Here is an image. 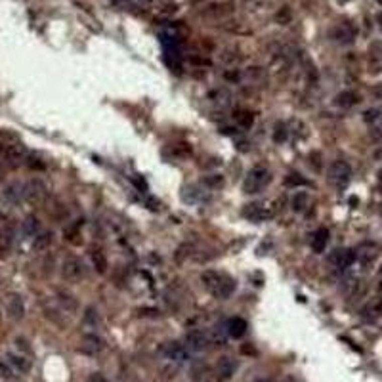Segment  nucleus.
<instances>
[{
	"mask_svg": "<svg viewBox=\"0 0 382 382\" xmlns=\"http://www.w3.org/2000/svg\"><path fill=\"white\" fill-rule=\"evenodd\" d=\"M355 35H357V31H355V27H353L352 23H348V21H342V23L334 25V29L331 31V37H333L336 42H340V44H350V42H353Z\"/></svg>",
	"mask_w": 382,
	"mask_h": 382,
	"instance_id": "10",
	"label": "nucleus"
},
{
	"mask_svg": "<svg viewBox=\"0 0 382 382\" xmlns=\"http://www.w3.org/2000/svg\"><path fill=\"white\" fill-rule=\"evenodd\" d=\"M286 140V128L283 123L275 124V130H273V142L275 143H283Z\"/></svg>",
	"mask_w": 382,
	"mask_h": 382,
	"instance_id": "29",
	"label": "nucleus"
},
{
	"mask_svg": "<svg viewBox=\"0 0 382 382\" xmlns=\"http://www.w3.org/2000/svg\"><path fill=\"white\" fill-rule=\"evenodd\" d=\"M209 344L210 340L207 333H203L199 329H193V331L185 334V346H187L189 352H205L209 348Z\"/></svg>",
	"mask_w": 382,
	"mask_h": 382,
	"instance_id": "9",
	"label": "nucleus"
},
{
	"mask_svg": "<svg viewBox=\"0 0 382 382\" xmlns=\"http://www.w3.org/2000/svg\"><path fill=\"white\" fill-rule=\"evenodd\" d=\"M352 180V166L346 161H334L329 166V181L334 187H346Z\"/></svg>",
	"mask_w": 382,
	"mask_h": 382,
	"instance_id": "3",
	"label": "nucleus"
},
{
	"mask_svg": "<svg viewBox=\"0 0 382 382\" xmlns=\"http://www.w3.org/2000/svg\"><path fill=\"white\" fill-rule=\"evenodd\" d=\"M84 348L88 352L92 353H98L104 350V340L100 338V336H96V334H86L84 336Z\"/></svg>",
	"mask_w": 382,
	"mask_h": 382,
	"instance_id": "21",
	"label": "nucleus"
},
{
	"mask_svg": "<svg viewBox=\"0 0 382 382\" xmlns=\"http://www.w3.org/2000/svg\"><path fill=\"white\" fill-rule=\"evenodd\" d=\"M90 382H109L105 378L102 372H94V374H90Z\"/></svg>",
	"mask_w": 382,
	"mask_h": 382,
	"instance_id": "38",
	"label": "nucleus"
},
{
	"mask_svg": "<svg viewBox=\"0 0 382 382\" xmlns=\"http://www.w3.org/2000/svg\"><path fill=\"white\" fill-rule=\"evenodd\" d=\"M128 2L138 10H149L155 4V0H128Z\"/></svg>",
	"mask_w": 382,
	"mask_h": 382,
	"instance_id": "32",
	"label": "nucleus"
},
{
	"mask_svg": "<svg viewBox=\"0 0 382 382\" xmlns=\"http://www.w3.org/2000/svg\"><path fill=\"white\" fill-rule=\"evenodd\" d=\"M57 300H59V304L63 306L65 310H71V312H73L76 308V300L71 295H67V293H57Z\"/></svg>",
	"mask_w": 382,
	"mask_h": 382,
	"instance_id": "27",
	"label": "nucleus"
},
{
	"mask_svg": "<svg viewBox=\"0 0 382 382\" xmlns=\"http://www.w3.org/2000/svg\"><path fill=\"white\" fill-rule=\"evenodd\" d=\"M252 382H269L267 378H256V380H252Z\"/></svg>",
	"mask_w": 382,
	"mask_h": 382,
	"instance_id": "39",
	"label": "nucleus"
},
{
	"mask_svg": "<svg viewBox=\"0 0 382 382\" xmlns=\"http://www.w3.org/2000/svg\"><path fill=\"white\" fill-rule=\"evenodd\" d=\"M378 21H380V25H382V12L378 14Z\"/></svg>",
	"mask_w": 382,
	"mask_h": 382,
	"instance_id": "42",
	"label": "nucleus"
},
{
	"mask_svg": "<svg viewBox=\"0 0 382 382\" xmlns=\"http://www.w3.org/2000/svg\"><path fill=\"white\" fill-rule=\"evenodd\" d=\"M289 19H291V12H289V8H283V12L281 14H277V21L279 23H289Z\"/></svg>",
	"mask_w": 382,
	"mask_h": 382,
	"instance_id": "37",
	"label": "nucleus"
},
{
	"mask_svg": "<svg viewBox=\"0 0 382 382\" xmlns=\"http://www.w3.org/2000/svg\"><path fill=\"white\" fill-rule=\"evenodd\" d=\"M86 275L84 264L78 258H65L61 264V277L65 279L67 283H78L82 281Z\"/></svg>",
	"mask_w": 382,
	"mask_h": 382,
	"instance_id": "5",
	"label": "nucleus"
},
{
	"mask_svg": "<svg viewBox=\"0 0 382 382\" xmlns=\"http://www.w3.org/2000/svg\"><path fill=\"white\" fill-rule=\"evenodd\" d=\"M203 183L209 185V187H222V185H224V178H222L220 174H210V176H207V178L203 180Z\"/></svg>",
	"mask_w": 382,
	"mask_h": 382,
	"instance_id": "30",
	"label": "nucleus"
},
{
	"mask_svg": "<svg viewBox=\"0 0 382 382\" xmlns=\"http://www.w3.org/2000/svg\"><path fill=\"white\" fill-rule=\"evenodd\" d=\"M378 181H380V185H382V170L378 172Z\"/></svg>",
	"mask_w": 382,
	"mask_h": 382,
	"instance_id": "41",
	"label": "nucleus"
},
{
	"mask_svg": "<svg viewBox=\"0 0 382 382\" xmlns=\"http://www.w3.org/2000/svg\"><path fill=\"white\" fill-rule=\"evenodd\" d=\"M92 264H94L98 273L104 275L105 271H107V258H105V254L102 250H92Z\"/></svg>",
	"mask_w": 382,
	"mask_h": 382,
	"instance_id": "22",
	"label": "nucleus"
},
{
	"mask_svg": "<svg viewBox=\"0 0 382 382\" xmlns=\"http://www.w3.org/2000/svg\"><path fill=\"white\" fill-rule=\"evenodd\" d=\"M269 181H271V176H269V170L266 166H254V168L248 170L245 183H243V189L248 195H256L266 187Z\"/></svg>",
	"mask_w": 382,
	"mask_h": 382,
	"instance_id": "2",
	"label": "nucleus"
},
{
	"mask_svg": "<svg viewBox=\"0 0 382 382\" xmlns=\"http://www.w3.org/2000/svg\"><path fill=\"white\" fill-rule=\"evenodd\" d=\"M357 102H359V98H357V94L352 92V90H344V92L336 94V98H334V104L338 105V107H346V109L355 105Z\"/></svg>",
	"mask_w": 382,
	"mask_h": 382,
	"instance_id": "17",
	"label": "nucleus"
},
{
	"mask_svg": "<svg viewBox=\"0 0 382 382\" xmlns=\"http://www.w3.org/2000/svg\"><path fill=\"white\" fill-rule=\"evenodd\" d=\"M10 243H12V237H10V233H2V235H0V258H4L6 254H8Z\"/></svg>",
	"mask_w": 382,
	"mask_h": 382,
	"instance_id": "31",
	"label": "nucleus"
},
{
	"mask_svg": "<svg viewBox=\"0 0 382 382\" xmlns=\"http://www.w3.org/2000/svg\"><path fill=\"white\" fill-rule=\"evenodd\" d=\"M201 281H203V285H205L207 291H210L216 298H222V300H224V298H229L231 293L235 291V281H233L231 277H228L226 273L212 271V269L203 271Z\"/></svg>",
	"mask_w": 382,
	"mask_h": 382,
	"instance_id": "1",
	"label": "nucleus"
},
{
	"mask_svg": "<svg viewBox=\"0 0 382 382\" xmlns=\"http://www.w3.org/2000/svg\"><path fill=\"white\" fill-rule=\"evenodd\" d=\"M248 325L243 317H233L228 321V334L231 338H241L243 334L247 333Z\"/></svg>",
	"mask_w": 382,
	"mask_h": 382,
	"instance_id": "15",
	"label": "nucleus"
},
{
	"mask_svg": "<svg viewBox=\"0 0 382 382\" xmlns=\"http://www.w3.org/2000/svg\"><path fill=\"white\" fill-rule=\"evenodd\" d=\"M84 321H86V323H90V325H96V323H98V312H96L94 308H88V310H86Z\"/></svg>",
	"mask_w": 382,
	"mask_h": 382,
	"instance_id": "34",
	"label": "nucleus"
},
{
	"mask_svg": "<svg viewBox=\"0 0 382 382\" xmlns=\"http://www.w3.org/2000/svg\"><path fill=\"white\" fill-rule=\"evenodd\" d=\"M306 207H308V193H306V191L295 193V197L291 201V209L295 210V212H302Z\"/></svg>",
	"mask_w": 382,
	"mask_h": 382,
	"instance_id": "23",
	"label": "nucleus"
},
{
	"mask_svg": "<svg viewBox=\"0 0 382 382\" xmlns=\"http://www.w3.org/2000/svg\"><path fill=\"white\" fill-rule=\"evenodd\" d=\"M6 310H8V315L12 319H21L25 315V304H23V298L16 293L8 295L6 298Z\"/></svg>",
	"mask_w": 382,
	"mask_h": 382,
	"instance_id": "12",
	"label": "nucleus"
},
{
	"mask_svg": "<svg viewBox=\"0 0 382 382\" xmlns=\"http://www.w3.org/2000/svg\"><path fill=\"white\" fill-rule=\"evenodd\" d=\"M233 12V6L229 2H222V4H214V6H209L205 10V16H210V18H224V16H229Z\"/></svg>",
	"mask_w": 382,
	"mask_h": 382,
	"instance_id": "18",
	"label": "nucleus"
},
{
	"mask_svg": "<svg viewBox=\"0 0 382 382\" xmlns=\"http://www.w3.org/2000/svg\"><path fill=\"white\" fill-rule=\"evenodd\" d=\"M46 195H48L46 183L42 180H38V178L27 181L23 185V201H27L29 205H33V207L42 205L44 199H46Z\"/></svg>",
	"mask_w": 382,
	"mask_h": 382,
	"instance_id": "4",
	"label": "nucleus"
},
{
	"mask_svg": "<svg viewBox=\"0 0 382 382\" xmlns=\"http://www.w3.org/2000/svg\"><path fill=\"white\" fill-rule=\"evenodd\" d=\"M239 363L237 359H233V357H229V355H222L216 365H214V382H228L235 371H237Z\"/></svg>",
	"mask_w": 382,
	"mask_h": 382,
	"instance_id": "6",
	"label": "nucleus"
},
{
	"mask_svg": "<svg viewBox=\"0 0 382 382\" xmlns=\"http://www.w3.org/2000/svg\"><path fill=\"white\" fill-rule=\"evenodd\" d=\"M378 2H380V4H382V0H378Z\"/></svg>",
	"mask_w": 382,
	"mask_h": 382,
	"instance_id": "43",
	"label": "nucleus"
},
{
	"mask_svg": "<svg viewBox=\"0 0 382 382\" xmlns=\"http://www.w3.org/2000/svg\"><path fill=\"white\" fill-rule=\"evenodd\" d=\"M52 245V233L50 231H40L37 237H33V250L35 252H46Z\"/></svg>",
	"mask_w": 382,
	"mask_h": 382,
	"instance_id": "16",
	"label": "nucleus"
},
{
	"mask_svg": "<svg viewBox=\"0 0 382 382\" xmlns=\"http://www.w3.org/2000/svg\"><path fill=\"white\" fill-rule=\"evenodd\" d=\"M162 353H164L166 359H170V361H174V363H185L191 357L187 346H185V344L176 342V340L164 344V346H162Z\"/></svg>",
	"mask_w": 382,
	"mask_h": 382,
	"instance_id": "8",
	"label": "nucleus"
},
{
	"mask_svg": "<svg viewBox=\"0 0 382 382\" xmlns=\"http://www.w3.org/2000/svg\"><path fill=\"white\" fill-rule=\"evenodd\" d=\"M2 176H4V168L0 166V180H2Z\"/></svg>",
	"mask_w": 382,
	"mask_h": 382,
	"instance_id": "40",
	"label": "nucleus"
},
{
	"mask_svg": "<svg viewBox=\"0 0 382 382\" xmlns=\"http://www.w3.org/2000/svg\"><path fill=\"white\" fill-rule=\"evenodd\" d=\"M378 117H380V111H378V109H369V111H365V121H367V123L376 121Z\"/></svg>",
	"mask_w": 382,
	"mask_h": 382,
	"instance_id": "36",
	"label": "nucleus"
},
{
	"mask_svg": "<svg viewBox=\"0 0 382 382\" xmlns=\"http://www.w3.org/2000/svg\"><path fill=\"white\" fill-rule=\"evenodd\" d=\"M327 243H329V231L325 228L315 229L312 239H310L312 250H314L315 254H321V252H325V248H327Z\"/></svg>",
	"mask_w": 382,
	"mask_h": 382,
	"instance_id": "14",
	"label": "nucleus"
},
{
	"mask_svg": "<svg viewBox=\"0 0 382 382\" xmlns=\"http://www.w3.org/2000/svg\"><path fill=\"white\" fill-rule=\"evenodd\" d=\"M308 181L298 174V172H291L285 176V185L286 187H298V185H306Z\"/></svg>",
	"mask_w": 382,
	"mask_h": 382,
	"instance_id": "25",
	"label": "nucleus"
},
{
	"mask_svg": "<svg viewBox=\"0 0 382 382\" xmlns=\"http://www.w3.org/2000/svg\"><path fill=\"white\" fill-rule=\"evenodd\" d=\"M63 237L69 241V243H73V245H78L82 239H80V231H78V228L76 226H67L65 229H63Z\"/></svg>",
	"mask_w": 382,
	"mask_h": 382,
	"instance_id": "24",
	"label": "nucleus"
},
{
	"mask_svg": "<svg viewBox=\"0 0 382 382\" xmlns=\"http://www.w3.org/2000/svg\"><path fill=\"white\" fill-rule=\"evenodd\" d=\"M23 233L27 235V237H37L38 233H40V220L37 216H27V218L23 220Z\"/></svg>",
	"mask_w": 382,
	"mask_h": 382,
	"instance_id": "19",
	"label": "nucleus"
},
{
	"mask_svg": "<svg viewBox=\"0 0 382 382\" xmlns=\"http://www.w3.org/2000/svg\"><path fill=\"white\" fill-rule=\"evenodd\" d=\"M2 197H4V201L10 203V205H19V203L23 201V183L12 181L8 185H4Z\"/></svg>",
	"mask_w": 382,
	"mask_h": 382,
	"instance_id": "13",
	"label": "nucleus"
},
{
	"mask_svg": "<svg viewBox=\"0 0 382 382\" xmlns=\"http://www.w3.org/2000/svg\"><path fill=\"white\" fill-rule=\"evenodd\" d=\"M355 258H357V254L352 248H336L329 256V264L336 269H348L355 262Z\"/></svg>",
	"mask_w": 382,
	"mask_h": 382,
	"instance_id": "7",
	"label": "nucleus"
},
{
	"mask_svg": "<svg viewBox=\"0 0 382 382\" xmlns=\"http://www.w3.org/2000/svg\"><path fill=\"white\" fill-rule=\"evenodd\" d=\"M382 314V300L372 302V304L363 308V317H378Z\"/></svg>",
	"mask_w": 382,
	"mask_h": 382,
	"instance_id": "26",
	"label": "nucleus"
},
{
	"mask_svg": "<svg viewBox=\"0 0 382 382\" xmlns=\"http://www.w3.org/2000/svg\"><path fill=\"white\" fill-rule=\"evenodd\" d=\"M8 363L12 365V369H16L19 372H27L31 369V361L23 355H18V353H8Z\"/></svg>",
	"mask_w": 382,
	"mask_h": 382,
	"instance_id": "20",
	"label": "nucleus"
},
{
	"mask_svg": "<svg viewBox=\"0 0 382 382\" xmlns=\"http://www.w3.org/2000/svg\"><path fill=\"white\" fill-rule=\"evenodd\" d=\"M271 214H273V210H267L264 203H250L243 210V216L248 218L250 222H260L264 218H269Z\"/></svg>",
	"mask_w": 382,
	"mask_h": 382,
	"instance_id": "11",
	"label": "nucleus"
},
{
	"mask_svg": "<svg viewBox=\"0 0 382 382\" xmlns=\"http://www.w3.org/2000/svg\"><path fill=\"white\" fill-rule=\"evenodd\" d=\"M0 376L12 378V365L8 361H2V359H0Z\"/></svg>",
	"mask_w": 382,
	"mask_h": 382,
	"instance_id": "35",
	"label": "nucleus"
},
{
	"mask_svg": "<svg viewBox=\"0 0 382 382\" xmlns=\"http://www.w3.org/2000/svg\"><path fill=\"white\" fill-rule=\"evenodd\" d=\"M27 166L29 168H35V170H44L46 168V164L37 159V157H27Z\"/></svg>",
	"mask_w": 382,
	"mask_h": 382,
	"instance_id": "33",
	"label": "nucleus"
},
{
	"mask_svg": "<svg viewBox=\"0 0 382 382\" xmlns=\"http://www.w3.org/2000/svg\"><path fill=\"white\" fill-rule=\"evenodd\" d=\"M235 121H237L243 128H250L252 123H254V117H252L250 113H247V111H237V115H235Z\"/></svg>",
	"mask_w": 382,
	"mask_h": 382,
	"instance_id": "28",
	"label": "nucleus"
}]
</instances>
